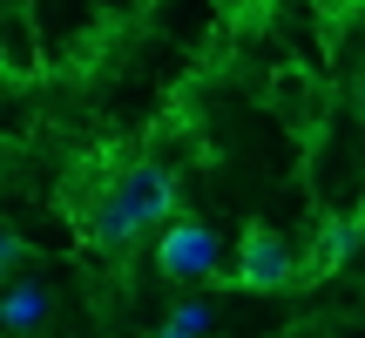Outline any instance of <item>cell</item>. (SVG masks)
<instances>
[{
  "label": "cell",
  "mask_w": 365,
  "mask_h": 338,
  "mask_svg": "<svg viewBox=\"0 0 365 338\" xmlns=\"http://www.w3.org/2000/svg\"><path fill=\"white\" fill-rule=\"evenodd\" d=\"M41 312H48V291H41V285H27V277L7 291V298H0V325H7V332L41 325Z\"/></svg>",
  "instance_id": "obj_5"
},
{
  "label": "cell",
  "mask_w": 365,
  "mask_h": 338,
  "mask_svg": "<svg viewBox=\"0 0 365 338\" xmlns=\"http://www.w3.org/2000/svg\"><path fill=\"white\" fill-rule=\"evenodd\" d=\"M115 203L129 210V223H135V230H149V223H163V217L176 210V176H170L163 163H135V169H122Z\"/></svg>",
  "instance_id": "obj_2"
},
{
  "label": "cell",
  "mask_w": 365,
  "mask_h": 338,
  "mask_svg": "<svg viewBox=\"0 0 365 338\" xmlns=\"http://www.w3.org/2000/svg\"><path fill=\"white\" fill-rule=\"evenodd\" d=\"M352 108H359V122H365V68L352 75Z\"/></svg>",
  "instance_id": "obj_8"
},
{
  "label": "cell",
  "mask_w": 365,
  "mask_h": 338,
  "mask_svg": "<svg viewBox=\"0 0 365 338\" xmlns=\"http://www.w3.org/2000/svg\"><path fill=\"white\" fill-rule=\"evenodd\" d=\"M230 285L237 291H257V298L291 291V285H298V250H291L271 223H250V230L237 237V250H230Z\"/></svg>",
  "instance_id": "obj_1"
},
{
  "label": "cell",
  "mask_w": 365,
  "mask_h": 338,
  "mask_svg": "<svg viewBox=\"0 0 365 338\" xmlns=\"http://www.w3.org/2000/svg\"><path fill=\"white\" fill-rule=\"evenodd\" d=\"M359 244H365V223H359V217H331V223H325V237H318V271L345 264Z\"/></svg>",
  "instance_id": "obj_4"
},
{
  "label": "cell",
  "mask_w": 365,
  "mask_h": 338,
  "mask_svg": "<svg viewBox=\"0 0 365 338\" xmlns=\"http://www.w3.org/2000/svg\"><path fill=\"white\" fill-rule=\"evenodd\" d=\"M21 257H27V244H21V237H0V277H7Z\"/></svg>",
  "instance_id": "obj_7"
},
{
  "label": "cell",
  "mask_w": 365,
  "mask_h": 338,
  "mask_svg": "<svg viewBox=\"0 0 365 338\" xmlns=\"http://www.w3.org/2000/svg\"><path fill=\"white\" fill-rule=\"evenodd\" d=\"M217 230L210 223H196V217H182L163 230V244H156V264H163V277H210L217 271Z\"/></svg>",
  "instance_id": "obj_3"
},
{
  "label": "cell",
  "mask_w": 365,
  "mask_h": 338,
  "mask_svg": "<svg viewBox=\"0 0 365 338\" xmlns=\"http://www.w3.org/2000/svg\"><path fill=\"white\" fill-rule=\"evenodd\" d=\"M203 332H210V304H176L156 325V338H203Z\"/></svg>",
  "instance_id": "obj_6"
}]
</instances>
